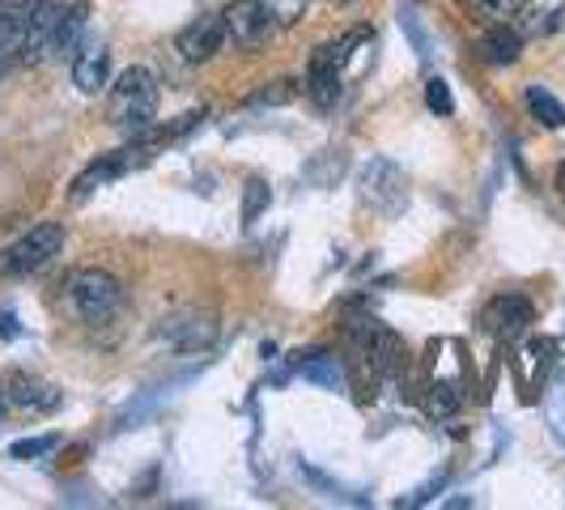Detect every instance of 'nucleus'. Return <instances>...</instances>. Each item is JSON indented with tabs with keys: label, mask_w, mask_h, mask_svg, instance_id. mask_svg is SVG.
<instances>
[{
	"label": "nucleus",
	"mask_w": 565,
	"mask_h": 510,
	"mask_svg": "<svg viewBox=\"0 0 565 510\" xmlns=\"http://www.w3.org/2000/svg\"><path fill=\"white\" fill-rule=\"evenodd\" d=\"M0 337H4V340L22 337V328H18V319H13V315H0Z\"/></svg>",
	"instance_id": "28"
},
{
	"label": "nucleus",
	"mask_w": 565,
	"mask_h": 510,
	"mask_svg": "<svg viewBox=\"0 0 565 510\" xmlns=\"http://www.w3.org/2000/svg\"><path fill=\"white\" fill-rule=\"evenodd\" d=\"M523 98H527V111L536 115L544 128H565V107L548 94V89H544V85H527V94H523Z\"/></svg>",
	"instance_id": "20"
},
{
	"label": "nucleus",
	"mask_w": 565,
	"mask_h": 510,
	"mask_svg": "<svg viewBox=\"0 0 565 510\" xmlns=\"http://www.w3.org/2000/svg\"><path fill=\"white\" fill-rule=\"evenodd\" d=\"M340 73L332 60H323L319 52L311 56V68H307V98H311L319 111H328V107H337L340 98Z\"/></svg>",
	"instance_id": "17"
},
{
	"label": "nucleus",
	"mask_w": 565,
	"mask_h": 510,
	"mask_svg": "<svg viewBox=\"0 0 565 510\" xmlns=\"http://www.w3.org/2000/svg\"><path fill=\"white\" fill-rule=\"evenodd\" d=\"M425 404H429V413H434L438 422H447V417H455V413H459L463 396H459V387H455V383H434Z\"/></svg>",
	"instance_id": "22"
},
{
	"label": "nucleus",
	"mask_w": 565,
	"mask_h": 510,
	"mask_svg": "<svg viewBox=\"0 0 565 510\" xmlns=\"http://www.w3.org/2000/svg\"><path fill=\"white\" fill-rule=\"evenodd\" d=\"M362 196L379 209V213H387V217H396L399 209H404V200H408V183H404V170L392 162V158H374L362 174Z\"/></svg>",
	"instance_id": "5"
},
{
	"label": "nucleus",
	"mask_w": 565,
	"mask_h": 510,
	"mask_svg": "<svg viewBox=\"0 0 565 510\" xmlns=\"http://www.w3.org/2000/svg\"><path fill=\"white\" fill-rule=\"evenodd\" d=\"M9 404L13 408H22V413H30V417H43V413H52V408H60V387H52V383H43V379H34V374H9Z\"/></svg>",
	"instance_id": "9"
},
{
	"label": "nucleus",
	"mask_w": 565,
	"mask_h": 510,
	"mask_svg": "<svg viewBox=\"0 0 565 510\" xmlns=\"http://www.w3.org/2000/svg\"><path fill=\"white\" fill-rule=\"evenodd\" d=\"M73 85H77L82 94H98V89L111 85V52H107L103 43L77 47V56H73Z\"/></svg>",
	"instance_id": "11"
},
{
	"label": "nucleus",
	"mask_w": 565,
	"mask_h": 510,
	"mask_svg": "<svg viewBox=\"0 0 565 510\" xmlns=\"http://www.w3.org/2000/svg\"><path fill=\"white\" fill-rule=\"evenodd\" d=\"M213 319L204 315H174V319H162V328H158V337L170 340L174 349H200V344H209L213 340Z\"/></svg>",
	"instance_id": "16"
},
{
	"label": "nucleus",
	"mask_w": 565,
	"mask_h": 510,
	"mask_svg": "<svg viewBox=\"0 0 565 510\" xmlns=\"http://www.w3.org/2000/svg\"><path fill=\"white\" fill-rule=\"evenodd\" d=\"M519 4H523V0H468L472 18H477V22H484V26H498V22H510Z\"/></svg>",
	"instance_id": "21"
},
{
	"label": "nucleus",
	"mask_w": 565,
	"mask_h": 510,
	"mask_svg": "<svg viewBox=\"0 0 565 510\" xmlns=\"http://www.w3.org/2000/svg\"><path fill=\"white\" fill-rule=\"evenodd\" d=\"M425 107L434 115H455L451 85L443 82V77H429V82H425Z\"/></svg>",
	"instance_id": "24"
},
{
	"label": "nucleus",
	"mask_w": 565,
	"mask_h": 510,
	"mask_svg": "<svg viewBox=\"0 0 565 510\" xmlns=\"http://www.w3.org/2000/svg\"><path fill=\"white\" fill-rule=\"evenodd\" d=\"M510 22L523 39H548L565 30V0H523Z\"/></svg>",
	"instance_id": "8"
},
{
	"label": "nucleus",
	"mask_w": 565,
	"mask_h": 510,
	"mask_svg": "<svg viewBox=\"0 0 565 510\" xmlns=\"http://www.w3.org/2000/svg\"><path fill=\"white\" fill-rule=\"evenodd\" d=\"M9 408H13V404H9V387H4V383H0V422H4V417H9Z\"/></svg>",
	"instance_id": "29"
},
{
	"label": "nucleus",
	"mask_w": 565,
	"mask_h": 510,
	"mask_svg": "<svg viewBox=\"0 0 565 510\" xmlns=\"http://www.w3.org/2000/svg\"><path fill=\"white\" fill-rule=\"evenodd\" d=\"M153 115H158V77L141 64L124 68L119 82L111 85V124L132 132V137H141L145 128L153 124Z\"/></svg>",
	"instance_id": "1"
},
{
	"label": "nucleus",
	"mask_w": 565,
	"mask_h": 510,
	"mask_svg": "<svg viewBox=\"0 0 565 510\" xmlns=\"http://www.w3.org/2000/svg\"><path fill=\"white\" fill-rule=\"evenodd\" d=\"M294 366H298V374H302L307 383H319V387H328V392H349V374H344V366H340L332 353H323V349L294 353Z\"/></svg>",
	"instance_id": "13"
},
{
	"label": "nucleus",
	"mask_w": 565,
	"mask_h": 510,
	"mask_svg": "<svg viewBox=\"0 0 565 510\" xmlns=\"http://www.w3.org/2000/svg\"><path fill=\"white\" fill-rule=\"evenodd\" d=\"M222 22L234 47H259L273 34V9L264 0H230L222 9Z\"/></svg>",
	"instance_id": "4"
},
{
	"label": "nucleus",
	"mask_w": 565,
	"mask_h": 510,
	"mask_svg": "<svg viewBox=\"0 0 565 510\" xmlns=\"http://www.w3.org/2000/svg\"><path fill=\"white\" fill-rule=\"evenodd\" d=\"M337 4H358V0H337Z\"/></svg>",
	"instance_id": "31"
},
{
	"label": "nucleus",
	"mask_w": 565,
	"mask_h": 510,
	"mask_svg": "<svg viewBox=\"0 0 565 510\" xmlns=\"http://www.w3.org/2000/svg\"><path fill=\"white\" fill-rule=\"evenodd\" d=\"M43 0H0V64L9 56H22L30 18L39 13Z\"/></svg>",
	"instance_id": "10"
},
{
	"label": "nucleus",
	"mask_w": 565,
	"mask_h": 510,
	"mask_svg": "<svg viewBox=\"0 0 565 510\" xmlns=\"http://www.w3.org/2000/svg\"><path fill=\"white\" fill-rule=\"evenodd\" d=\"M557 188H562V196H565V162L557 167Z\"/></svg>",
	"instance_id": "30"
},
{
	"label": "nucleus",
	"mask_w": 565,
	"mask_h": 510,
	"mask_svg": "<svg viewBox=\"0 0 565 510\" xmlns=\"http://www.w3.org/2000/svg\"><path fill=\"white\" fill-rule=\"evenodd\" d=\"M536 323V307L523 294H498L481 311V328L493 340H519Z\"/></svg>",
	"instance_id": "6"
},
{
	"label": "nucleus",
	"mask_w": 565,
	"mask_h": 510,
	"mask_svg": "<svg viewBox=\"0 0 565 510\" xmlns=\"http://www.w3.org/2000/svg\"><path fill=\"white\" fill-rule=\"evenodd\" d=\"M399 30H404V34L413 39V47H417V56L429 60V39H425V30L417 26V13H413V9H404V13H399Z\"/></svg>",
	"instance_id": "27"
},
{
	"label": "nucleus",
	"mask_w": 565,
	"mask_h": 510,
	"mask_svg": "<svg viewBox=\"0 0 565 510\" xmlns=\"http://www.w3.org/2000/svg\"><path fill=\"white\" fill-rule=\"evenodd\" d=\"M85 22H89V4L85 0H73L68 9H64V18H60L56 26V43H52V52H77V39H82Z\"/></svg>",
	"instance_id": "19"
},
{
	"label": "nucleus",
	"mask_w": 565,
	"mask_h": 510,
	"mask_svg": "<svg viewBox=\"0 0 565 510\" xmlns=\"http://www.w3.org/2000/svg\"><path fill=\"white\" fill-rule=\"evenodd\" d=\"M64 294H68V307L85 323H107L124 307V285L107 268H77V273H68Z\"/></svg>",
	"instance_id": "2"
},
{
	"label": "nucleus",
	"mask_w": 565,
	"mask_h": 510,
	"mask_svg": "<svg viewBox=\"0 0 565 510\" xmlns=\"http://www.w3.org/2000/svg\"><path fill=\"white\" fill-rule=\"evenodd\" d=\"M268 200H273L268 183H264V179H247V192H243V226H255V222H259V213L268 209Z\"/></svg>",
	"instance_id": "23"
},
{
	"label": "nucleus",
	"mask_w": 565,
	"mask_h": 510,
	"mask_svg": "<svg viewBox=\"0 0 565 510\" xmlns=\"http://www.w3.org/2000/svg\"><path fill=\"white\" fill-rule=\"evenodd\" d=\"M222 47H226V22H222V13L196 18L192 26H183L179 39H174V52L188 60V64H209Z\"/></svg>",
	"instance_id": "7"
},
{
	"label": "nucleus",
	"mask_w": 565,
	"mask_h": 510,
	"mask_svg": "<svg viewBox=\"0 0 565 510\" xmlns=\"http://www.w3.org/2000/svg\"><path fill=\"white\" fill-rule=\"evenodd\" d=\"M294 94H298L294 82H273V85H264V89H255L252 107H281V103H289Z\"/></svg>",
	"instance_id": "26"
},
{
	"label": "nucleus",
	"mask_w": 565,
	"mask_h": 510,
	"mask_svg": "<svg viewBox=\"0 0 565 510\" xmlns=\"http://www.w3.org/2000/svg\"><path fill=\"white\" fill-rule=\"evenodd\" d=\"M366 362L374 366V374H379V379H392V374H399V370H404V344H399V337L392 332V328H379V332H374Z\"/></svg>",
	"instance_id": "18"
},
{
	"label": "nucleus",
	"mask_w": 565,
	"mask_h": 510,
	"mask_svg": "<svg viewBox=\"0 0 565 510\" xmlns=\"http://www.w3.org/2000/svg\"><path fill=\"white\" fill-rule=\"evenodd\" d=\"M523 34L514 30V22H498V26H489L481 34V60L484 64H498V68H507L514 60L523 56Z\"/></svg>",
	"instance_id": "15"
},
{
	"label": "nucleus",
	"mask_w": 565,
	"mask_h": 510,
	"mask_svg": "<svg viewBox=\"0 0 565 510\" xmlns=\"http://www.w3.org/2000/svg\"><path fill=\"white\" fill-rule=\"evenodd\" d=\"M60 247H64V226L60 222H39L13 247L0 252V277H30L43 264H52L60 255Z\"/></svg>",
	"instance_id": "3"
},
{
	"label": "nucleus",
	"mask_w": 565,
	"mask_h": 510,
	"mask_svg": "<svg viewBox=\"0 0 565 510\" xmlns=\"http://www.w3.org/2000/svg\"><path fill=\"white\" fill-rule=\"evenodd\" d=\"M60 18H64V4L60 0H43L39 4V13L30 18V30H26V43H22V60H43L52 52V43H56V26Z\"/></svg>",
	"instance_id": "12"
},
{
	"label": "nucleus",
	"mask_w": 565,
	"mask_h": 510,
	"mask_svg": "<svg viewBox=\"0 0 565 510\" xmlns=\"http://www.w3.org/2000/svg\"><path fill=\"white\" fill-rule=\"evenodd\" d=\"M132 149H124V153H107V158H98V162H89V167L73 179V200H85V196H94L98 188H107L111 179H119L124 170L132 167V158H128Z\"/></svg>",
	"instance_id": "14"
},
{
	"label": "nucleus",
	"mask_w": 565,
	"mask_h": 510,
	"mask_svg": "<svg viewBox=\"0 0 565 510\" xmlns=\"http://www.w3.org/2000/svg\"><path fill=\"white\" fill-rule=\"evenodd\" d=\"M60 447V434H39V438H22V443H13L9 455L13 459H39V455L56 451Z\"/></svg>",
	"instance_id": "25"
}]
</instances>
